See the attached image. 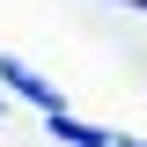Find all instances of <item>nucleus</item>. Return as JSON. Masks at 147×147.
Here are the masks:
<instances>
[{
	"label": "nucleus",
	"mask_w": 147,
	"mask_h": 147,
	"mask_svg": "<svg viewBox=\"0 0 147 147\" xmlns=\"http://www.w3.org/2000/svg\"><path fill=\"white\" fill-rule=\"evenodd\" d=\"M44 132H52V140H66V147H110V132L81 125V118H66V110H52V118H44Z\"/></svg>",
	"instance_id": "nucleus-2"
},
{
	"label": "nucleus",
	"mask_w": 147,
	"mask_h": 147,
	"mask_svg": "<svg viewBox=\"0 0 147 147\" xmlns=\"http://www.w3.org/2000/svg\"><path fill=\"white\" fill-rule=\"evenodd\" d=\"M132 7H147V0H132Z\"/></svg>",
	"instance_id": "nucleus-4"
},
{
	"label": "nucleus",
	"mask_w": 147,
	"mask_h": 147,
	"mask_svg": "<svg viewBox=\"0 0 147 147\" xmlns=\"http://www.w3.org/2000/svg\"><path fill=\"white\" fill-rule=\"evenodd\" d=\"M0 81H7L15 96H30V103L44 110V118H52V110H66V103H59V88H44V81H37V74L22 66V59H0Z\"/></svg>",
	"instance_id": "nucleus-1"
},
{
	"label": "nucleus",
	"mask_w": 147,
	"mask_h": 147,
	"mask_svg": "<svg viewBox=\"0 0 147 147\" xmlns=\"http://www.w3.org/2000/svg\"><path fill=\"white\" fill-rule=\"evenodd\" d=\"M110 147H147V140H118V132H110Z\"/></svg>",
	"instance_id": "nucleus-3"
}]
</instances>
